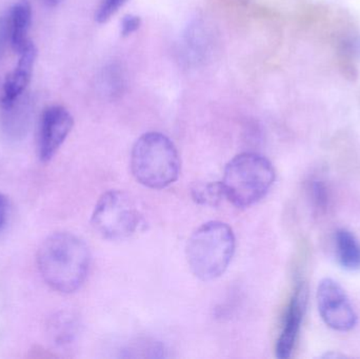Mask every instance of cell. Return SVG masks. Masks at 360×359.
I'll list each match as a JSON object with an SVG mask.
<instances>
[{"label":"cell","instance_id":"obj_4","mask_svg":"<svg viewBox=\"0 0 360 359\" xmlns=\"http://www.w3.org/2000/svg\"><path fill=\"white\" fill-rule=\"evenodd\" d=\"M275 170L270 160L257 153L239 154L224 168L221 185L224 196L238 208L259 202L270 191Z\"/></svg>","mask_w":360,"mask_h":359},{"label":"cell","instance_id":"obj_8","mask_svg":"<svg viewBox=\"0 0 360 359\" xmlns=\"http://www.w3.org/2000/svg\"><path fill=\"white\" fill-rule=\"evenodd\" d=\"M19 55L18 63L14 71L6 75L2 84L0 109L1 111L10 109L16 105L25 94V89L31 81L34 63L37 57V50L33 42L29 44Z\"/></svg>","mask_w":360,"mask_h":359},{"label":"cell","instance_id":"obj_17","mask_svg":"<svg viewBox=\"0 0 360 359\" xmlns=\"http://www.w3.org/2000/svg\"><path fill=\"white\" fill-rule=\"evenodd\" d=\"M8 42L10 44V36H8V19L4 15L0 14V61L4 55Z\"/></svg>","mask_w":360,"mask_h":359},{"label":"cell","instance_id":"obj_5","mask_svg":"<svg viewBox=\"0 0 360 359\" xmlns=\"http://www.w3.org/2000/svg\"><path fill=\"white\" fill-rule=\"evenodd\" d=\"M91 223L95 231L105 240H122L139 231L143 225V217L126 193L114 190L99 198Z\"/></svg>","mask_w":360,"mask_h":359},{"label":"cell","instance_id":"obj_11","mask_svg":"<svg viewBox=\"0 0 360 359\" xmlns=\"http://www.w3.org/2000/svg\"><path fill=\"white\" fill-rule=\"evenodd\" d=\"M335 254L338 263L347 271L360 270V242L359 238L346 229H340L334 235Z\"/></svg>","mask_w":360,"mask_h":359},{"label":"cell","instance_id":"obj_2","mask_svg":"<svg viewBox=\"0 0 360 359\" xmlns=\"http://www.w3.org/2000/svg\"><path fill=\"white\" fill-rule=\"evenodd\" d=\"M131 170L135 179L145 187L165 189L179 179V151L166 135L146 133L133 145Z\"/></svg>","mask_w":360,"mask_h":359},{"label":"cell","instance_id":"obj_16","mask_svg":"<svg viewBox=\"0 0 360 359\" xmlns=\"http://www.w3.org/2000/svg\"><path fill=\"white\" fill-rule=\"evenodd\" d=\"M141 25V19L139 16L128 15L122 22V35L129 36L136 32Z\"/></svg>","mask_w":360,"mask_h":359},{"label":"cell","instance_id":"obj_19","mask_svg":"<svg viewBox=\"0 0 360 359\" xmlns=\"http://www.w3.org/2000/svg\"><path fill=\"white\" fill-rule=\"evenodd\" d=\"M59 1H60V0H44V2H46L49 6H56L57 4H59Z\"/></svg>","mask_w":360,"mask_h":359},{"label":"cell","instance_id":"obj_18","mask_svg":"<svg viewBox=\"0 0 360 359\" xmlns=\"http://www.w3.org/2000/svg\"><path fill=\"white\" fill-rule=\"evenodd\" d=\"M8 200L4 194L0 193V231L6 226L8 216Z\"/></svg>","mask_w":360,"mask_h":359},{"label":"cell","instance_id":"obj_6","mask_svg":"<svg viewBox=\"0 0 360 359\" xmlns=\"http://www.w3.org/2000/svg\"><path fill=\"white\" fill-rule=\"evenodd\" d=\"M317 306L321 320L338 332H349L357 324V314L342 286L332 278H323L317 288Z\"/></svg>","mask_w":360,"mask_h":359},{"label":"cell","instance_id":"obj_3","mask_svg":"<svg viewBox=\"0 0 360 359\" xmlns=\"http://www.w3.org/2000/svg\"><path fill=\"white\" fill-rule=\"evenodd\" d=\"M186 259L192 273L209 282L228 269L235 252L233 230L221 221L203 223L188 238Z\"/></svg>","mask_w":360,"mask_h":359},{"label":"cell","instance_id":"obj_15","mask_svg":"<svg viewBox=\"0 0 360 359\" xmlns=\"http://www.w3.org/2000/svg\"><path fill=\"white\" fill-rule=\"evenodd\" d=\"M127 0H103L97 8L95 20L98 23H105L111 19L126 4Z\"/></svg>","mask_w":360,"mask_h":359},{"label":"cell","instance_id":"obj_7","mask_svg":"<svg viewBox=\"0 0 360 359\" xmlns=\"http://www.w3.org/2000/svg\"><path fill=\"white\" fill-rule=\"evenodd\" d=\"M73 124V117L65 107L51 105L44 110L40 119L37 139L38 156L41 162L52 159L69 136Z\"/></svg>","mask_w":360,"mask_h":359},{"label":"cell","instance_id":"obj_12","mask_svg":"<svg viewBox=\"0 0 360 359\" xmlns=\"http://www.w3.org/2000/svg\"><path fill=\"white\" fill-rule=\"evenodd\" d=\"M192 197L196 204L202 206L216 207L224 196L221 181H211L195 185L192 189Z\"/></svg>","mask_w":360,"mask_h":359},{"label":"cell","instance_id":"obj_13","mask_svg":"<svg viewBox=\"0 0 360 359\" xmlns=\"http://www.w3.org/2000/svg\"><path fill=\"white\" fill-rule=\"evenodd\" d=\"M165 349L160 344L149 343V341H143V343L134 344L131 346L126 352H128V355L130 358H139V354H141V358H162L164 356Z\"/></svg>","mask_w":360,"mask_h":359},{"label":"cell","instance_id":"obj_1","mask_svg":"<svg viewBox=\"0 0 360 359\" xmlns=\"http://www.w3.org/2000/svg\"><path fill=\"white\" fill-rule=\"evenodd\" d=\"M37 263L42 278L51 288L60 293H73L88 276L90 251L78 236L60 232L42 242Z\"/></svg>","mask_w":360,"mask_h":359},{"label":"cell","instance_id":"obj_10","mask_svg":"<svg viewBox=\"0 0 360 359\" xmlns=\"http://www.w3.org/2000/svg\"><path fill=\"white\" fill-rule=\"evenodd\" d=\"M6 19L11 46L17 54H20L32 42L29 39L32 22L31 4L27 0H18L11 8Z\"/></svg>","mask_w":360,"mask_h":359},{"label":"cell","instance_id":"obj_9","mask_svg":"<svg viewBox=\"0 0 360 359\" xmlns=\"http://www.w3.org/2000/svg\"><path fill=\"white\" fill-rule=\"evenodd\" d=\"M307 293L304 287L296 289L283 318L275 353L281 359L289 358L295 348L300 327L306 311Z\"/></svg>","mask_w":360,"mask_h":359},{"label":"cell","instance_id":"obj_14","mask_svg":"<svg viewBox=\"0 0 360 359\" xmlns=\"http://www.w3.org/2000/svg\"><path fill=\"white\" fill-rule=\"evenodd\" d=\"M72 322L68 316H57L53 322L52 337H54L55 343L67 344L72 337Z\"/></svg>","mask_w":360,"mask_h":359}]
</instances>
